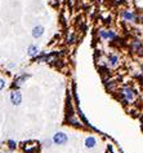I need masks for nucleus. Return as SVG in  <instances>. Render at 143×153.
Listing matches in <instances>:
<instances>
[{
  "mask_svg": "<svg viewBox=\"0 0 143 153\" xmlns=\"http://www.w3.org/2000/svg\"><path fill=\"white\" fill-rule=\"evenodd\" d=\"M108 62L111 66H118V64H119V57L116 56V55H110L108 56Z\"/></svg>",
  "mask_w": 143,
  "mask_h": 153,
  "instance_id": "nucleus-9",
  "label": "nucleus"
},
{
  "mask_svg": "<svg viewBox=\"0 0 143 153\" xmlns=\"http://www.w3.org/2000/svg\"><path fill=\"white\" fill-rule=\"evenodd\" d=\"M142 73H143V66H142Z\"/></svg>",
  "mask_w": 143,
  "mask_h": 153,
  "instance_id": "nucleus-14",
  "label": "nucleus"
},
{
  "mask_svg": "<svg viewBox=\"0 0 143 153\" xmlns=\"http://www.w3.org/2000/svg\"><path fill=\"white\" fill-rule=\"evenodd\" d=\"M27 53H28V56H36V55L39 53V48L36 47V45L31 44L30 47L27 48Z\"/></svg>",
  "mask_w": 143,
  "mask_h": 153,
  "instance_id": "nucleus-8",
  "label": "nucleus"
},
{
  "mask_svg": "<svg viewBox=\"0 0 143 153\" xmlns=\"http://www.w3.org/2000/svg\"><path fill=\"white\" fill-rule=\"evenodd\" d=\"M122 95H124L126 101H132V100L134 99V91H133L132 88H125L124 91H122Z\"/></svg>",
  "mask_w": 143,
  "mask_h": 153,
  "instance_id": "nucleus-5",
  "label": "nucleus"
},
{
  "mask_svg": "<svg viewBox=\"0 0 143 153\" xmlns=\"http://www.w3.org/2000/svg\"><path fill=\"white\" fill-rule=\"evenodd\" d=\"M8 147H9V149H11V151H13V149H16V147H17V145H16V142L9 140V142H8Z\"/></svg>",
  "mask_w": 143,
  "mask_h": 153,
  "instance_id": "nucleus-11",
  "label": "nucleus"
},
{
  "mask_svg": "<svg viewBox=\"0 0 143 153\" xmlns=\"http://www.w3.org/2000/svg\"><path fill=\"white\" fill-rule=\"evenodd\" d=\"M122 17H124L125 21H134L135 19V14L130 11H124L122 12Z\"/></svg>",
  "mask_w": 143,
  "mask_h": 153,
  "instance_id": "nucleus-6",
  "label": "nucleus"
},
{
  "mask_svg": "<svg viewBox=\"0 0 143 153\" xmlns=\"http://www.w3.org/2000/svg\"><path fill=\"white\" fill-rule=\"evenodd\" d=\"M141 19H142V22H143V17H142V18H141Z\"/></svg>",
  "mask_w": 143,
  "mask_h": 153,
  "instance_id": "nucleus-15",
  "label": "nucleus"
},
{
  "mask_svg": "<svg viewBox=\"0 0 143 153\" xmlns=\"http://www.w3.org/2000/svg\"><path fill=\"white\" fill-rule=\"evenodd\" d=\"M132 48H133V50H134L135 52H142V50H143L142 43L138 40V39H135V40H133V43H132Z\"/></svg>",
  "mask_w": 143,
  "mask_h": 153,
  "instance_id": "nucleus-7",
  "label": "nucleus"
},
{
  "mask_svg": "<svg viewBox=\"0 0 143 153\" xmlns=\"http://www.w3.org/2000/svg\"><path fill=\"white\" fill-rule=\"evenodd\" d=\"M8 153H12V152H8Z\"/></svg>",
  "mask_w": 143,
  "mask_h": 153,
  "instance_id": "nucleus-16",
  "label": "nucleus"
},
{
  "mask_svg": "<svg viewBox=\"0 0 143 153\" xmlns=\"http://www.w3.org/2000/svg\"><path fill=\"white\" fill-rule=\"evenodd\" d=\"M84 145L88 148V149H92L97 145V140L94 136H88V138H85V142H84Z\"/></svg>",
  "mask_w": 143,
  "mask_h": 153,
  "instance_id": "nucleus-4",
  "label": "nucleus"
},
{
  "mask_svg": "<svg viewBox=\"0 0 143 153\" xmlns=\"http://www.w3.org/2000/svg\"><path fill=\"white\" fill-rule=\"evenodd\" d=\"M53 143L57 145H63L66 144L67 142H69V136H67L64 132H56V134L53 135Z\"/></svg>",
  "mask_w": 143,
  "mask_h": 153,
  "instance_id": "nucleus-1",
  "label": "nucleus"
},
{
  "mask_svg": "<svg viewBox=\"0 0 143 153\" xmlns=\"http://www.w3.org/2000/svg\"><path fill=\"white\" fill-rule=\"evenodd\" d=\"M4 87H5V82H4V79H3V78H0V91L4 90Z\"/></svg>",
  "mask_w": 143,
  "mask_h": 153,
  "instance_id": "nucleus-12",
  "label": "nucleus"
},
{
  "mask_svg": "<svg viewBox=\"0 0 143 153\" xmlns=\"http://www.w3.org/2000/svg\"><path fill=\"white\" fill-rule=\"evenodd\" d=\"M11 101L13 105H19L22 103V93L19 91H12L11 92Z\"/></svg>",
  "mask_w": 143,
  "mask_h": 153,
  "instance_id": "nucleus-2",
  "label": "nucleus"
},
{
  "mask_svg": "<svg viewBox=\"0 0 143 153\" xmlns=\"http://www.w3.org/2000/svg\"><path fill=\"white\" fill-rule=\"evenodd\" d=\"M99 37L102 38V39H110L108 30H101V31H99Z\"/></svg>",
  "mask_w": 143,
  "mask_h": 153,
  "instance_id": "nucleus-10",
  "label": "nucleus"
},
{
  "mask_svg": "<svg viewBox=\"0 0 143 153\" xmlns=\"http://www.w3.org/2000/svg\"><path fill=\"white\" fill-rule=\"evenodd\" d=\"M31 34H32V37H34L35 39L41 38V37L44 35V27H43V26H40V25H39V26H35V27L32 29V32H31Z\"/></svg>",
  "mask_w": 143,
  "mask_h": 153,
  "instance_id": "nucleus-3",
  "label": "nucleus"
},
{
  "mask_svg": "<svg viewBox=\"0 0 143 153\" xmlns=\"http://www.w3.org/2000/svg\"><path fill=\"white\" fill-rule=\"evenodd\" d=\"M74 40H75V35L71 34L70 38H69V43H74Z\"/></svg>",
  "mask_w": 143,
  "mask_h": 153,
  "instance_id": "nucleus-13",
  "label": "nucleus"
}]
</instances>
